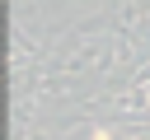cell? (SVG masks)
<instances>
[{"instance_id": "obj_1", "label": "cell", "mask_w": 150, "mask_h": 140, "mask_svg": "<svg viewBox=\"0 0 150 140\" xmlns=\"http://www.w3.org/2000/svg\"><path fill=\"white\" fill-rule=\"evenodd\" d=\"M108 61H112V47L98 37V42H84L80 51H70V56L61 61V70H66V75H89V70H103Z\"/></svg>"}]
</instances>
